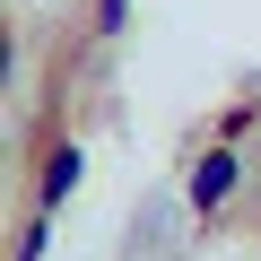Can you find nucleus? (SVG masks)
Instances as JSON below:
<instances>
[{
    "instance_id": "nucleus-1",
    "label": "nucleus",
    "mask_w": 261,
    "mask_h": 261,
    "mask_svg": "<svg viewBox=\"0 0 261 261\" xmlns=\"http://www.w3.org/2000/svg\"><path fill=\"white\" fill-rule=\"evenodd\" d=\"M235 174H244V166H235V148H226V140H218V148H200V157H192V174H183L192 209H200V218H218V209L235 200Z\"/></svg>"
},
{
    "instance_id": "nucleus-2",
    "label": "nucleus",
    "mask_w": 261,
    "mask_h": 261,
    "mask_svg": "<svg viewBox=\"0 0 261 261\" xmlns=\"http://www.w3.org/2000/svg\"><path fill=\"white\" fill-rule=\"evenodd\" d=\"M70 192H79V148H70V140H61V148H53V157H44V183H35V200H44V209H61V200H70Z\"/></svg>"
},
{
    "instance_id": "nucleus-3",
    "label": "nucleus",
    "mask_w": 261,
    "mask_h": 261,
    "mask_svg": "<svg viewBox=\"0 0 261 261\" xmlns=\"http://www.w3.org/2000/svg\"><path fill=\"white\" fill-rule=\"evenodd\" d=\"M122 18H130V0H96V35H122Z\"/></svg>"
}]
</instances>
